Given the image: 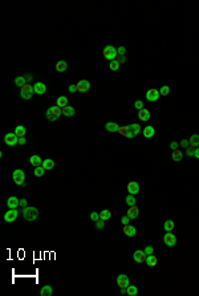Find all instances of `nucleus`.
I'll return each instance as SVG.
<instances>
[{
	"label": "nucleus",
	"mask_w": 199,
	"mask_h": 296,
	"mask_svg": "<svg viewBox=\"0 0 199 296\" xmlns=\"http://www.w3.org/2000/svg\"><path fill=\"white\" fill-rule=\"evenodd\" d=\"M21 215H23V218L25 220L28 222H33L36 220L38 218V210L36 207H32V206H27V207H24L23 210H21Z\"/></svg>",
	"instance_id": "nucleus-1"
},
{
	"label": "nucleus",
	"mask_w": 199,
	"mask_h": 296,
	"mask_svg": "<svg viewBox=\"0 0 199 296\" xmlns=\"http://www.w3.org/2000/svg\"><path fill=\"white\" fill-rule=\"evenodd\" d=\"M102 56L104 59H106L108 61H113L117 59L118 56V52H117V48H114L113 45H106L104 47V51H102Z\"/></svg>",
	"instance_id": "nucleus-2"
},
{
	"label": "nucleus",
	"mask_w": 199,
	"mask_h": 296,
	"mask_svg": "<svg viewBox=\"0 0 199 296\" xmlns=\"http://www.w3.org/2000/svg\"><path fill=\"white\" fill-rule=\"evenodd\" d=\"M33 93H35V89H33V85H31V82H27L23 88L20 89V96H21V98H24V100H31L32 96H33Z\"/></svg>",
	"instance_id": "nucleus-3"
},
{
	"label": "nucleus",
	"mask_w": 199,
	"mask_h": 296,
	"mask_svg": "<svg viewBox=\"0 0 199 296\" xmlns=\"http://www.w3.org/2000/svg\"><path fill=\"white\" fill-rule=\"evenodd\" d=\"M61 114H63L61 108L57 106V105H56V106H51V108L47 110V118H48L49 121H56Z\"/></svg>",
	"instance_id": "nucleus-4"
},
{
	"label": "nucleus",
	"mask_w": 199,
	"mask_h": 296,
	"mask_svg": "<svg viewBox=\"0 0 199 296\" xmlns=\"http://www.w3.org/2000/svg\"><path fill=\"white\" fill-rule=\"evenodd\" d=\"M12 179H14V182L16 183V185H19V186H24L25 185V174H24V171L23 170H20V169H16L15 171H14V174H12Z\"/></svg>",
	"instance_id": "nucleus-5"
},
{
	"label": "nucleus",
	"mask_w": 199,
	"mask_h": 296,
	"mask_svg": "<svg viewBox=\"0 0 199 296\" xmlns=\"http://www.w3.org/2000/svg\"><path fill=\"white\" fill-rule=\"evenodd\" d=\"M17 217H19L17 208H9L7 213L4 214V220L7 222V223H12V222L16 220V218H17Z\"/></svg>",
	"instance_id": "nucleus-6"
},
{
	"label": "nucleus",
	"mask_w": 199,
	"mask_h": 296,
	"mask_svg": "<svg viewBox=\"0 0 199 296\" xmlns=\"http://www.w3.org/2000/svg\"><path fill=\"white\" fill-rule=\"evenodd\" d=\"M161 97V93H159L158 89L155 88H152L146 92V100L150 102H154V101H158V98Z\"/></svg>",
	"instance_id": "nucleus-7"
},
{
	"label": "nucleus",
	"mask_w": 199,
	"mask_h": 296,
	"mask_svg": "<svg viewBox=\"0 0 199 296\" xmlns=\"http://www.w3.org/2000/svg\"><path fill=\"white\" fill-rule=\"evenodd\" d=\"M163 243H165L167 247H174L176 244V236L174 234H171V231H169V233H166L165 236H163Z\"/></svg>",
	"instance_id": "nucleus-8"
},
{
	"label": "nucleus",
	"mask_w": 199,
	"mask_h": 296,
	"mask_svg": "<svg viewBox=\"0 0 199 296\" xmlns=\"http://www.w3.org/2000/svg\"><path fill=\"white\" fill-rule=\"evenodd\" d=\"M4 142L8 145V146H15V145L19 143V137L16 136L15 133H7L4 137Z\"/></svg>",
	"instance_id": "nucleus-9"
},
{
	"label": "nucleus",
	"mask_w": 199,
	"mask_h": 296,
	"mask_svg": "<svg viewBox=\"0 0 199 296\" xmlns=\"http://www.w3.org/2000/svg\"><path fill=\"white\" fill-rule=\"evenodd\" d=\"M146 254H145V251H142V250H137L136 252H134V255H133V259H134V262L136 263H138V264H142V263H145L146 262Z\"/></svg>",
	"instance_id": "nucleus-10"
},
{
	"label": "nucleus",
	"mask_w": 199,
	"mask_h": 296,
	"mask_svg": "<svg viewBox=\"0 0 199 296\" xmlns=\"http://www.w3.org/2000/svg\"><path fill=\"white\" fill-rule=\"evenodd\" d=\"M115 282H117V285H118L120 288H126L127 285L130 284L129 278H127V276L125 275V273H121V275H118V276H117V280H115Z\"/></svg>",
	"instance_id": "nucleus-11"
},
{
	"label": "nucleus",
	"mask_w": 199,
	"mask_h": 296,
	"mask_svg": "<svg viewBox=\"0 0 199 296\" xmlns=\"http://www.w3.org/2000/svg\"><path fill=\"white\" fill-rule=\"evenodd\" d=\"M76 86H77V92L84 93V92H88L89 89H90V82H89L88 80H81V81H78L76 84Z\"/></svg>",
	"instance_id": "nucleus-12"
},
{
	"label": "nucleus",
	"mask_w": 199,
	"mask_h": 296,
	"mask_svg": "<svg viewBox=\"0 0 199 296\" xmlns=\"http://www.w3.org/2000/svg\"><path fill=\"white\" fill-rule=\"evenodd\" d=\"M126 190L127 193L131 195H137L138 193H139V185H138L137 182H129L126 186Z\"/></svg>",
	"instance_id": "nucleus-13"
},
{
	"label": "nucleus",
	"mask_w": 199,
	"mask_h": 296,
	"mask_svg": "<svg viewBox=\"0 0 199 296\" xmlns=\"http://www.w3.org/2000/svg\"><path fill=\"white\" fill-rule=\"evenodd\" d=\"M127 128H129V138H134L137 134L141 133V126L138 124L127 125Z\"/></svg>",
	"instance_id": "nucleus-14"
},
{
	"label": "nucleus",
	"mask_w": 199,
	"mask_h": 296,
	"mask_svg": "<svg viewBox=\"0 0 199 296\" xmlns=\"http://www.w3.org/2000/svg\"><path fill=\"white\" fill-rule=\"evenodd\" d=\"M122 233L126 236H136L137 230H136V227L131 226V224H125L124 228H122Z\"/></svg>",
	"instance_id": "nucleus-15"
},
{
	"label": "nucleus",
	"mask_w": 199,
	"mask_h": 296,
	"mask_svg": "<svg viewBox=\"0 0 199 296\" xmlns=\"http://www.w3.org/2000/svg\"><path fill=\"white\" fill-rule=\"evenodd\" d=\"M33 89H35V93L36 94H44L47 92V86L44 82H36L33 85Z\"/></svg>",
	"instance_id": "nucleus-16"
},
{
	"label": "nucleus",
	"mask_w": 199,
	"mask_h": 296,
	"mask_svg": "<svg viewBox=\"0 0 199 296\" xmlns=\"http://www.w3.org/2000/svg\"><path fill=\"white\" fill-rule=\"evenodd\" d=\"M126 215L130 218V219H136V218H138V215H139V210H138L137 206H130Z\"/></svg>",
	"instance_id": "nucleus-17"
},
{
	"label": "nucleus",
	"mask_w": 199,
	"mask_h": 296,
	"mask_svg": "<svg viewBox=\"0 0 199 296\" xmlns=\"http://www.w3.org/2000/svg\"><path fill=\"white\" fill-rule=\"evenodd\" d=\"M138 117H139V120L141 121H143V122H146V121H149L150 120V112L147 110V109H141V110H138Z\"/></svg>",
	"instance_id": "nucleus-18"
},
{
	"label": "nucleus",
	"mask_w": 199,
	"mask_h": 296,
	"mask_svg": "<svg viewBox=\"0 0 199 296\" xmlns=\"http://www.w3.org/2000/svg\"><path fill=\"white\" fill-rule=\"evenodd\" d=\"M7 206H8V208H17L20 206V201L16 197H9L7 201Z\"/></svg>",
	"instance_id": "nucleus-19"
},
{
	"label": "nucleus",
	"mask_w": 199,
	"mask_h": 296,
	"mask_svg": "<svg viewBox=\"0 0 199 296\" xmlns=\"http://www.w3.org/2000/svg\"><path fill=\"white\" fill-rule=\"evenodd\" d=\"M43 161H44V159H41V158H40V156H36V154H35V156H32L31 158H29V163H31V165L33 166V167H38V166L43 165Z\"/></svg>",
	"instance_id": "nucleus-20"
},
{
	"label": "nucleus",
	"mask_w": 199,
	"mask_h": 296,
	"mask_svg": "<svg viewBox=\"0 0 199 296\" xmlns=\"http://www.w3.org/2000/svg\"><path fill=\"white\" fill-rule=\"evenodd\" d=\"M188 146L191 147H199V134H192L188 140Z\"/></svg>",
	"instance_id": "nucleus-21"
},
{
	"label": "nucleus",
	"mask_w": 199,
	"mask_h": 296,
	"mask_svg": "<svg viewBox=\"0 0 199 296\" xmlns=\"http://www.w3.org/2000/svg\"><path fill=\"white\" fill-rule=\"evenodd\" d=\"M61 112L65 117H73L76 113V110L72 106H64V108H61Z\"/></svg>",
	"instance_id": "nucleus-22"
},
{
	"label": "nucleus",
	"mask_w": 199,
	"mask_h": 296,
	"mask_svg": "<svg viewBox=\"0 0 199 296\" xmlns=\"http://www.w3.org/2000/svg\"><path fill=\"white\" fill-rule=\"evenodd\" d=\"M66 68H68V64H66L65 60L57 61V64H56V70H57V72H65Z\"/></svg>",
	"instance_id": "nucleus-23"
},
{
	"label": "nucleus",
	"mask_w": 199,
	"mask_h": 296,
	"mask_svg": "<svg viewBox=\"0 0 199 296\" xmlns=\"http://www.w3.org/2000/svg\"><path fill=\"white\" fill-rule=\"evenodd\" d=\"M105 129H106L108 131H110V133H114V131H118L120 125H117L115 122H108V124L105 125Z\"/></svg>",
	"instance_id": "nucleus-24"
},
{
	"label": "nucleus",
	"mask_w": 199,
	"mask_h": 296,
	"mask_svg": "<svg viewBox=\"0 0 199 296\" xmlns=\"http://www.w3.org/2000/svg\"><path fill=\"white\" fill-rule=\"evenodd\" d=\"M52 294H53V288L51 287V285H44V287L40 289L41 296H51Z\"/></svg>",
	"instance_id": "nucleus-25"
},
{
	"label": "nucleus",
	"mask_w": 199,
	"mask_h": 296,
	"mask_svg": "<svg viewBox=\"0 0 199 296\" xmlns=\"http://www.w3.org/2000/svg\"><path fill=\"white\" fill-rule=\"evenodd\" d=\"M142 133H143V136H145V138H152L154 134H155V130H154L153 126H146Z\"/></svg>",
	"instance_id": "nucleus-26"
},
{
	"label": "nucleus",
	"mask_w": 199,
	"mask_h": 296,
	"mask_svg": "<svg viewBox=\"0 0 199 296\" xmlns=\"http://www.w3.org/2000/svg\"><path fill=\"white\" fill-rule=\"evenodd\" d=\"M174 227H175V223H174V220H171V219L166 220V222H165V224H163V228H165L166 233H169V231H173V230H174Z\"/></svg>",
	"instance_id": "nucleus-27"
},
{
	"label": "nucleus",
	"mask_w": 199,
	"mask_h": 296,
	"mask_svg": "<svg viewBox=\"0 0 199 296\" xmlns=\"http://www.w3.org/2000/svg\"><path fill=\"white\" fill-rule=\"evenodd\" d=\"M56 105H57V106H60V108L68 106V98H66L65 96H61V97H59V98H57Z\"/></svg>",
	"instance_id": "nucleus-28"
},
{
	"label": "nucleus",
	"mask_w": 199,
	"mask_h": 296,
	"mask_svg": "<svg viewBox=\"0 0 199 296\" xmlns=\"http://www.w3.org/2000/svg\"><path fill=\"white\" fill-rule=\"evenodd\" d=\"M146 264L149 266V267H154V266H157V256L155 255H147V258H146Z\"/></svg>",
	"instance_id": "nucleus-29"
},
{
	"label": "nucleus",
	"mask_w": 199,
	"mask_h": 296,
	"mask_svg": "<svg viewBox=\"0 0 199 296\" xmlns=\"http://www.w3.org/2000/svg\"><path fill=\"white\" fill-rule=\"evenodd\" d=\"M41 166H43L45 170H52L54 167V162H53V159H51V158L49 159H44Z\"/></svg>",
	"instance_id": "nucleus-30"
},
{
	"label": "nucleus",
	"mask_w": 199,
	"mask_h": 296,
	"mask_svg": "<svg viewBox=\"0 0 199 296\" xmlns=\"http://www.w3.org/2000/svg\"><path fill=\"white\" fill-rule=\"evenodd\" d=\"M138 294V288L136 287V285H127L126 287V295L127 296H136Z\"/></svg>",
	"instance_id": "nucleus-31"
},
{
	"label": "nucleus",
	"mask_w": 199,
	"mask_h": 296,
	"mask_svg": "<svg viewBox=\"0 0 199 296\" xmlns=\"http://www.w3.org/2000/svg\"><path fill=\"white\" fill-rule=\"evenodd\" d=\"M25 133H27V130H25V128L23 126V125H19V126H16L15 134H16V136H17L19 138H20V137H24V136H25Z\"/></svg>",
	"instance_id": "nucleus-32"
},
{
	"label": "nucleus",
	"mask_w": 199,
	"mask_h": 296,
	"mask_svg": "<svg viewBox=\"0 0 199 296\" xmlns=\"http://www.w3.org/2000/svg\"><path fill=\"white\" fill-rule=\"evenodd\" d=\"M173 159L175 161V162H179V161H182V158H183V154H182L181 150H173V154H171Z\"/></svg>",
	"instance_id": "nucleus-33"
},
{
	"label": "nucleus",
	"mask_w": 199,
	"mask_h": 296,
	"mask_svg": "<svg viewBox=\"0 0 199 296\" xmlns=\"http://www.w3.org/2000/svg\"><path fill=\"white\" fill-rule=\"evenodd\" d=\"M110 217H112V211L110 210H102L101 213H100V219H102V220L110 219Z\"/></svg>",
	"instance_id": "nucleus-34"
},
{
	"label": "nucleus",
	"mask_w": 199,
	"mask_h": 296,
	"mask_svg": "<svg viewBox=\"0 0 199 296\" xmlns=\"http://www.w3.org/2000/svg\"><path fill=\"white\" fill-rule=\"evenodd\" d=\"M15 84L17 86H20V88H23L25 84H27V80H25L24 76H19V77H16V79H15Z\"/></svg>",
	"instance_id": "nucleus-35"
},
{
	"label": "nucleus",
	"mask_w": 199,
	"mask_h": 296,
	"mask_svg": "<svg viewBox=\"0 0 199 296\" xmlns=\"http://www.w3.org/2000/svg\"><path fill=\"white\" fill-rule=\"evenodd\" d=\"M125 201H126V203L129 205V206H136V203H137L136 195H131V194H129V195H127V197L125 198Z\"/></svg>",
	"instance_id": "nucleus-36"
},
{
	"label": "nucleus",
	"mask_w": 199,
	"mask_h": 296,
	"mask_svg": "<svg viewBox=\"0 0 199 296\" xmlns=\"http://www.w3.org/2000/svg\"><path fill=\"white\" fill-rule=\"evenodd\" d=\"M118 133H120L121 136L129 138V128H127V126H120V129H118Z\"/></svg>",
	"instance_id": "nucleus-37"
},
{
	"label": "nucleus",
	"mask_w": 199,
	"mask_h": 296,
	"mask_svg": "<svg viewBox=\"0 0 199 296\" xmlns=\"http://www.w3.org/2000/svg\"><path fill=\"white\" fill-rule=\"evenodd\" d=\"M33 173H35V175L36 177H43L44 175V173H45V169H44L43 166H38V167H35V170H33Z\"/></svg>",
	"instance_id": "nucleus-38"
},
{
	"label": "nucleus",
	"mask_w": 199,
	"mask_h": 296,
	"mask_svg": "<svg viewBox=\"0 0 199 296\" xmlns=\"http://www.w3.org/2000/svg\"><path fill=\"white\" fill-rule=\"evenodd\" d=\"M109 68H110L112 70H118V68H120V63H118L117 60L110 61V64H109Z\"/></svg>",
	"instance_id": "nucleus-39"
},
{
	"label": "nucleus",
	"mask_w": 199,
	"mask_h": 296,
	"mask_svg": "<svg viewBox=\"0 0 199 296\" xmlns=\"http://www.w3.org/2000/svg\"><path fill=\"white\" fill-rule=\"evenodd\" d=\"M159 93H161V96H167L170 93V88L167 85H163L161 89H159Z\"/></svg>",
	"instance_id": "nucleus-40"
},
{
	"label": "nucleus",
	"mask_w": 199,
	"mask_h": 296,
	"mask_svg": "<svg viewBox=\"0 0 199 296\" xmlns=\"http://www.w3.org/2000/svg\"><path fill=\"white\" fill-rule=\"evenodd\" d=\"M105 220H102V219H98L97 222H94V226H96V228H98V230H101V228H104L105 227V223H104Z\"/></svg>",
	"instance_id": "nucleus-41"
},
{
	"label": "nucleus",
	"mask_w": 199,
	"mask_h": 296,
	"mask_svg": "<svg viewBox=\"0 0 199 296\" xmlns=\"http://www.w3.org/2000/svg\"><path fill=\"white\" fill-rule=\"evenodd\" d=\"M194 153H195V147H186V154H187V157H194Z\"/></svg>",
	"instance_id": "nucleus-42"
},
{
	"label": "nucleus",
	"mask_w": 199,
	"mask_h": 296,
	"mask_svg": "<svg viewBox=\"0 0 199 296\" xmlns=\"http://www.w3.org/2000/svg\"><path fill=\"white\" fill-rule=\"evenodd\" d=\"M134 108L138 109V110L143 109V101H141V100H137V101L134 102Z\"/></svg>",
	"instance_id": "nucleus-43"
},
{
	"label": "nucleus",
	"mask_w": 199,
	"mask_h": 296,
	"mask_svg": "<svg viewBox=\"0 0 199 296\" xmlns=\"http://www.w3.org/2000/svg\"><path fill=\"white\" fill-rule=\"evenodd\" d=\"M90 219L93 222H97L100 219V213H96V211H93V213H90Z\"/></svg>",
	"instance_id": "nucleus-44"
},
{
	"label": "nucleus",
	"mask_w": 199,
	"mask_h": 296,
	"mask_svg": "<svg viewBox=\"0 0 199 296\" xmlns=\"http://www.w3.org/2000/svg\"><path fill=\"white\" fill-rule=\"evenodd\" d=\"M115 60H117L120 64H122V63H125V61H126V56H125V54H118L117 59H115Z\"/></svg>",
	"instance_id": "nucleus-45"
},
{
	"label": "nucleus",
	"mask_w": 199,
	"mask_h": 296,
	"mask_svg": "<svg viewBox=\"0 0 199 296\" xmlns=\"http://www.w3.org/2000/svg\"><path fill=\"white\" fill-rule=\"evenodd\" d=\"M143 251H145V254H146V255H152V254L154 252V248H153L152 246H147V247H146V248L143 250Z\"/></svg>",
	"instance_id": "nucleus-46"
},
{
	"label": "nucleus",
	"mask_w": 199,
	"mask_h": 296,
	"mask_svg": "<svg viewBox=\"0 0 199 296\" xmlns=\"http://www.w3.org/2000/svg\"><path fill=\"white\" fill-rule=\"evenodd\" d=\"M68 91H69L70 93H75V92H77V86H76V84H72V85H69Z\"/></svg>",
	"instance_id": "nucleus-47"
},
{
	"label": "nucleus",
	"mask_w": 199,
	"mask_h": 296,
	"mask_svg": "<svg viewBox=\"0 0 199 296\" xmlns=\"http://www.w3.org/2000/svg\"><path fill=\"white\" fill-rule=\"evenodd\" d=\"M129 220H130V218L127 217V215H126V217H122V218H121V222H122L124 226H125V224H129Z\"/></svg>",
	"instance_id": "nucleus-48"
},
{
	"label": "nucleus",
	"mask_w": 199,
	"mask_h": 296,
	"mask_svg": "<svg viewBox=\"0 0 199 296\" xmlns=\"http://www.w3.org/2000/svg\"><path fill=\"white\" fill-rule=\"evenodd\" d=\"M117 52H118V54H125V53H126V48H125V47H120L117 49Z\"/></svg>",
	"instance_id": "nucleus-49"
},
{
	"label": "nucleus",
	"mask_w": 199,
	"mask_h": 296,
	"mask_svg": "<svg viewBox=\"0 0 199 296\" xmlns=\"http://www.w3.org/2000/svg\"><path fill=\"white\" fill-rule=\"evenodd\" d=\"M25 80H27V82H31L32 81V79H33V76L31 75V73H25Z\"/></svg>",
	"instance_id": "nucleus-50"
},
{
	"label": "nucleus",
	"mask_w": 199,
	"mask_h": 296,
	"mask_svg": "<svg viewBox=\"0 0 199 296\" xmlns=\"http://www.w3.org/2000/svg\"><path fill=\"white\" fill-rule=\"evenodd\" d=\"M181 146L182 147H188V141L187 140H182L181 141Z\"/></svg>",
	"instance_id": "nucleus-51"
},
{
	"label": "nucleus",
	"mask_w": 199,
	"mask_h": 296,
	"mask_svg": "<svg viewBox=\"0 0 199 296\" xmlns=\"http://www.w3.org/2000/svg\"><path fill=\"white\" fill-rule=\"evenodd\" d=\"M170 147H171L173 150H176V149H178V143H176L175 141H173V142L170 143Z\"/></svg>",
	"instance_id": "nucleus-52"
},
{
	"label": "nucleus",
	"mask_w": 199,
	"mask_h": 296,
	"mask_svg": "<svg viewBox=\"0 0 199 296\" xmlns=\"http://www.w3.org/2000/svg\"><path fill=\"white\" fill-rule=\"evenodd\" d=\"M20 206H21L23 208H24V207H27V206H28V205H27V199H24V198H23V199H20Z\"/></svg>",
	"instance_id": "nucleus-53"
},
{
	"label": "nucleus",
	"mask_w": 199,
	"mask_h": 296,
	"mask_svg": "<svg viewBox=\"0 0 199 296\" xmlns=\"http://www.w3.org/2000/svg\"><path fill=\"white\" fill-rule=\"evenodd\" d=\"M19 143H20V145H25V143H27V140H25L24 137H20V138H19Z\"/></svg>",
	"instance_id": "nucleus-54"
},
{
	"label": "nucleus",
	"mask_w": 199,
	"mask_h": 296,
	"mask_svg": "<svg viewBox=\"0 0 199 296\" xmlns=\"http://www.w3.org/2000/svg\"><path fill=\"white\" fill-rule=\"evenodd\" d=\"M194 157L195 158L199 159V149H195V153H194Z\"/></svg>",
	"instance_id": "nucleus-55"
},
{
	"label": "nucleus",
	"mask_w": 199,
	"mask_h": 296,
	"mask_svg": "<svg viewBox=\"0 0 199 296\" xmlns=\"http://www.w3.org/2000/svg\"><path fill=\"white\" fill-rule=\"evenodd\" d=\"M121 294H122V295L126 294V288H121Z\"/></svg>",
	"instance_id": "nucleus-56"
}]
</instances>
